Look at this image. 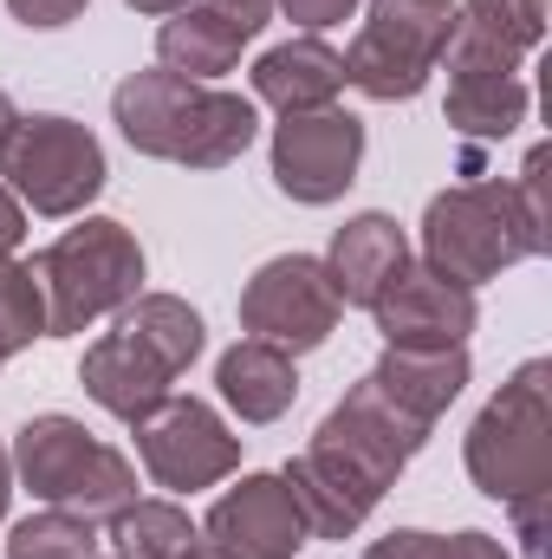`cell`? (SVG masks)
Instances as JSON below:
<instances>
[{"instance_id":"cell-1","label":"cell","mask_w":552,"mask_h":559,"mask_svg":"<svg viewBox=\"0 0 552 559\" xmlns=\"http://www.w3.org/2000/svg\"><path fill=\"white\" fill-rule=\"evenodd\" d=\"M435 423L397 411L371 378H358L332 417L319 423V436L286 462V488L299 501V521L312 540H351L371 508L384 501V488L410 468V455L429 442Z\"/></svg>"},{"instance_id":"cell-2","label":"cell","mask_w":552,"mask_h":559,"mask_svg":"<svg viewBox=\"0 0 552 559\" xmlns=\"http://www.w3.org/2000/svg\"><path fill=\"white\" fill-rule=\"evenodd\" d=\"M468 475L488 501L507 508L527 559H547L552 514V365L527 358L468 423Z\"/></svg>"},{"instance_id":"cell-3","label":"cell","mask_w":552,"mask_h":559,"mask_svg":"<svg viewBox=\"0 0 552 559\" xmlns=\"http://www.w3.org/2000/svg\"><path fill=\"white\" fill-rule=\"evenodd\" d=\"M547 241V150H533L514 182H455L422 209V261L461 286L540 261Z\"/></svg>"},{"instance_id":"cell-4","label":"cell","mask_w":552,"mask_h":559,"mask_svg":"<svg viewBox=\"0 0 552 559\" xmlns=\"http://www.w3.org/2000/svg\"><path fill=\"white\" fill-rule=\"evenodd\" d=\"M111 118L137 156L156 163H182V169H228L241 163V150L261 138V111L254 98L228 92V85H202V79H176V72H131L111 92Z\"/></svg>"},{"instance_id":"cell-5","label":"cell","mask_w":552,"mask_h":559,"mask_svg":"<svg viewBox=\"0 0 552 559\" xmlns=\"http://www.w3.org/2000/svg\"><path fill=\"white\" fill-rule=\"evenodd\" d=\"M202 358V312L176 293H137L118 325L85 352L79 384L98 411H111L118 423L149 417L169 384Z\"/></svg>"},{"instance_id":"cell-6","label":"cell","mask_w":552,"mask_h":559,"mask_svg":"<svg viewBox=\"0 0 552 559\" xmlns=\"http://www.w3.org/2000/svg\"><path fill=\"white\" fill-rule=\"evenodd\" d=\"M33 280L46 299V338L85 332L105 312H124L143 286V248L137 235L111 215H85L65 228L52 248L33 254Z\"/></svg>"},{"instance_id":"cell-7","label":"cell","mask_w":552,"mask_h":559,"mask_svg":"<svg viewBox=\"0 0 552 559\" xmlns=\"http://www.w3.org/2000/svg\"><path fill=\"white\" fill-rule=\"evenodd\" d=\"M13 475L46 501V508H65V514H85V521H111L118 508L137 501V462L111 442H98L92 429L65 411H46L20 429L13 442Z\"/></svg>"},{"instance_id":"cell-8","label":"cell","mask_w":552,"mask_h":559,"mask_svg":"<svg viewBox=\"0 0 552 559\" xmlns=\"http://www.w3.org/2000/svg\"><path fill=\"white\" fill-rule=\"evenodd\" d=\"M455 0H371L364 26L345 52V85H358L377 105H404L429 85L455 39Z\"/></svg>"},{"instance_id":"cell-9","label":"cell","mask_w":552,"mask_h":559,"mask_svg":"<svg viewBox=\"0 0 552 559\" xmlns=\"http://www.w3.org/2000/svg\"><path fill=\"white\" fill-rule=\"evenodd\" d=\"M105 143L92 138L79 118L59 111H33L13 124V138L0 150V182L20 195V209L33 215H85V202H98L105 189Z\"/></svg>"},{"instance_id":"cell-10","label":"cell","mask_w":552,"mask_h":559,"mask_svg":"<svg viewBox=\"0 0 552 559\" xmlns=\"http://www.w3.org/2000/svg\"><path fill=\"white\" fill-rule=\"evenodd\" d=\"M131 429H137V455L149 468V481L169 488V495L215 488V481H228L241 468V436L215 417V404H202V397H176L169 391Z\"/></svg>"},{"instance_id":"cell-11","label":"cell","mask_w":552,"mask_h":559,"mask_svg":"<svg viewBox=\"0 0 552 559\" xmlns=\"http://www.w3.org/2000/svg\"><path fill=\"white\" fill-rule=\"evenodd\" d=\"M338 293L325 280L319 254H274L261 274L241 286V325L248 338L279 345V352H312L338 325Z\"/></svg>"},{"instance_id":"cell-12","label":"cell","mask_w":552,"mask_h":559,"mask_svg":"<svg viewBox=\"0 0 552 559\" xmlns=\"http://www.w3.org/2000/svg\"><path fill=\"white\" fill-rule=\"evenodd\" d=\"M358 163H364V124L338 105L325 111H292L279 118L274 131V182L279 195L305 202V209H325L338 202L351 182H358Z\"/></svg>"},{"instance_id":"cell-13","label":"cell","mask_w":552,"mask_h":559,"mask_svg":"<svg viewBox=\"0 0 552 559\" xmlns=\"http://www.w3.org/2000/svg\"><path fill=\"white\" fill-rule=\"evenodd\" d=\"M274 20V0H189L156 26V66L176 79L215 85L221 72L241 66V46Z\"/></svg>"},{"instance_id":"cell-14","label":"cell","mask_w":552,"mask_h":559,"mask_svg":"<svg viewBox=\"0 0 552 559\" xmlns=\"http://www.w3.org/2000/svg\"><path fill=\"white\" fill-rule=\"evenodd\" d=\"M371 319H377L384 345H416V352L468 345V332H475V286L448 280L429 261H404V274L371 299Z\"/></svg>"},{"instance_id":"cell-15","label":"cell","mask_w":552,"mask_h":559,"mask_svg":"<svg viewBox=\"0 0 552 559\" xmlns=\"http://www.w3.org/2000/svg\"><path fill=\"white\" fill-rule=\"evenodd\" d=\"M202 534L235 559H292L312 540L305 521H299V501L279 475H241V488H228L208 508Z\"/></svg>"},{"instance_id":"cell-16","label":"cell","mask_w":552,"mask_h":559,"mask_svg":"<svg viewBox=\"0 0 552 559\" xmlns=\"http://www.w3.org/2000/svg\"><path fill=\"white\" fill-rule=\"evenodd\" d=\"M448 39V72H520L547 33V0H461Z\"/></svg>"},{"instance_id":"cell-17","label":"cell","mask_w":552,"mask_h":559,"mask_svg":"<svg viewBox=\"0 0 552 559\" xmlns=\"http://www.w3.org/2000/svg\"><path fill=\"white\" fill-rule=\"evenodd\" d=\"M338 92H345V52H332L319 33H299L254 59V98L274 105L279 118L325 111V105H338Z\"/></svg>"},{"instance_id":"cell-18","label":"cell","mask_w":552,"mask_h":559,"mask_svg":"<svg viewBox=\"0 0 552 559\" xmlns=\"http://www.w3.org/2000/svg\"><path fill=\"white\" fill-rule=\"evenodd\" d=\"M410 261V241L391 215H351L338 235H332V254H325V280L338 293V306H371L391 280L404 274Z\"/></svg>"},{"instance_id":"cell-19","label":"cell","mask_w":552,"mask_h":559,"mask_svg":"<svg viewBox=\"0 0 552 559\" xmlns=\"http://www.w3.org/2000/svg\"><path fill=\"white\" fill-rule=\"evenodd\" d=\"M397 411L435 423L468 384V352L461 345H435V352H416V345H384V358L364 371Z\"/></svg>"},{"instance_id":"cell-20","label":"cell","mask_w":552,"mask_h":559,"mask_svg":"<svg viewBox=\"0 0 552 559\" xmlns=\"http://www.w3.org/2000/svg\"><path fill=\"white\" fill-rule=\"evenodd\" d=\"M221 404L241 423H279L299 397V371H292V352L261 345V338H241L235 352H221Z\"/></svg>"},{"instance_id":"cell-21","label":"cell","mask_w":552,"mask_h":559,"mask_svg":"<svg viewBox=\"0 0 552 559\" xmlns=\"http://www.w3.org/2000/svg\"><path fill=\"white\" fill-rule=\"evenodd\" d=\"M448 131L468 143H501L514 138L533 111V85L520 72H448Z\"/></svg>"},{"instance_id":"cell-22","label":"cell","mask_w":552,"mask_h":559,"mask_svg":"<svg viewBox=\"0 0 552 559\" xmlns=\"http://www.w3.org/2000/svg\"><path fill=\"white\" fill-rule=\"evenodd\" d=\"M195 521L176 501H131L111 514V547L118 559H182L195 547Z\"/></svg>"},{"instance_id":"cell-23","label":"cell","mask_w":552,"mask_h":559,"mask_svg":"<svg viewBox=\"0 0 552 559\" xmlns=\"http://www.w3.org/2000/svg\"><path fill=\"white\" fill-rule=\"evenodd\" d=\"M98 547H105L98 521L65 514V508H39L7 534V559H105Z\"/></svg>"},{"instance_id":"cell-24","label":"cell","mask_w":552,"mask_h":559,"mask_svg":"<svg viewBox=\"0 0 552 559\" xmlns=\"http://www.w3.org/2000/svg\"><path fill=\"white\" fill-rule=\"evenodd\" d=\"M364 559H514L494 534L461 527V534H422V527H397L384 540H371Z\"/></svg>"},{"instance_id":"cell-25","label":"cell","mask_w":552,"mask_h":559,"mask_svg":"<svg viewBox=\"0 0 552 559\" xmlns=\"http://www.w3.org/2000/svg\"><path fill=\"white\" fill-rule=\"evenodd\" d=\"M33 338H46V299L33 267H20L13 254H0V352H26Z\"/></svg>"},{"instance_id":"cell-26","label":"cell","mask_w":552,"mask_h":559,"mask_svg":"<svg viewBox=\"0 0 552 559\" xmlns=\"http://www.w3.org/2000/svg\"><path fill=\"white\" fill-rule=\"evenodd\" d=\"M7 7H13V20H20V26H33V33L72 26V20L85 13V0H7Z\"/></svg>"},{"instance_id":"cell-27","label":"cell","mask_w":552,"mask_h":559,"mask_svg":"<svg viewBox=\"0 0 552 559\" xmlns=\"http://www.w3.org/2000/svg\"><path fill=\"white\" fill-rule=\"evenodd\" d=\"M279 7H286V20H299V26H312V33L358 13V0H279Z\"/></svg>"},{"instance_id":"cell-28","label":"cell","mask_w":552,"mask_h":559,"mask_svg":"<svg viewBox=\"0 0 552 559\" xmlns=\"http://www.w3.org/2000/svg\"><path fill=\"white\" fill-rule=\"evenodd\" d=\"M26 241V209H20V195L0 182V254H13Z\"/></svg>"},{"instance_id":"cell-29","label":"cell","mask_w":552,"mask_h":559,"mask_svg":"<svg viewBox=\"0 0 552 559\" xmlns=\"http://www.w3.org/2000/svg\"><path fill=\"white\" fill-rule=\"evenodd\" d=\"M124 7H137V13H149V20H169V13L189 7V0H124Z\"/></svg>"},{"instance_id":"cell-30","label":"cell","mask_w":552,"mask_h":559,"mask_svg":"<svg viewBox=\"0 0 552 559\" xmlns=\"http://www.w3.org/2000/svg\"><path fill=\"white\" fill-rule=\"evenodd\" d=\"M7 495H13V455H7V442H0V514H7Z\"/></svg>"},{"instance_id":"cell-31","label":"cell","mask_w":552,"mask_h":559,"mask_svg":"<svg viewBox=\"0 0 552 559\" xmlns=\"http://www.w3.org/2000/svg\"><path fill=\"white\" fill-rule=\"evenodd\" d=\"M13 124H20V111H13V98L0 92V150H7V138H13Z\"/></svg>"},{"instance_id":"cell-32","label":"cell","mask_w":552,"mask_h":559,"mask_svg":"<svg viewBox=\"0 0 552 559\" xmlns=\"http://www.w3.org/2000/svg\"><path fill=\"white\" fill-rule=\"evenodd\" d=\"M0 365H7V352H0Z\"/></svg>"}]
</instances>
